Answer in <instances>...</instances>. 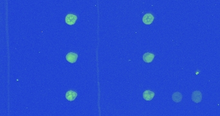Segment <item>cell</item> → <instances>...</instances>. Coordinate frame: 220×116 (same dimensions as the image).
Here are the masks:
<instances>
[{
  "mask_svg": "<svg viewBox=\"0 0 220 116\" xmlns=\"http://www.w3.org/2000/svg\"><path fill=\"white\" fill-rule=\"evenodd\" d=\"M202 99V94L200 91H195L192 94V100L195 103H199Z\"/></svg>",
  "mask_w": 220,
  "mask_h": 116,
  "instance_id": "cell-1",
  "label": "cell"
},
{
  "mask_svg": "<svg viewBox=\"0 0 220 116\" xmlns=\"http://www.w3.org/2000/svg\"><path fill=\"white\" fill-rule=\"evenodd\" d=\"M77 20V16L74 14H68L65 18V22L69 25H74Z\"/></svg>",
  "mask_w": 220,
  "mask_h": 116,
  "instance_id": "cell-2",
  "label": "cell"
},
{
  "mask_svg": "<svg viewBox=\"0 0 220 116\" xmlns=\"http://www.w3.org/2000/svg\"><path fill=\"white\" fill-rule=\"evenodd\" d=\"M78 58V55L74 53V52H70V53L68 54L66 56V59L67 60V61H68L69 63H74L76 61H77Z\"/></svg>",
  "mask_w": 220,
  "mask_h": 116,
  "instance_id": "cell-3",
  "label": "cell"
},
{
  "mask_svg": "<svg viewBox=\"0 0 220 116\" xmlns=\"http://www.w3.org/2000/svg\"><path fill=\"white\" fill-rule=\"evenodd\" d=\"M142 21L146 25H151L154 21V16L151 14H146L144 16Z\"/></svg>",
  "mask_w": 220,
  "mask_h": 116,
  "instance_id": "cell-4",
  "label": "cell"
},
{
  "mask_svg": "<svg viewBox=\"0 0 220 116\" xmlns=\"http://www.w3.org/2000/svg\"><path fill=\"white\" fill-rule=\"evenodd\" d=\"M77 96V94L76 92L73 90H69L66 92V98L69 101H73L76 99Z\"/></svg>",
  "mask_w": 220,
  "mask_h": 116,
  "instance_id": "cell-5",
  "label": "cell"
},
{
  "mask_svg": "<svg viewBox=\"0 0 220 116\" xmlns=\"http://www.w3.org/2000/svg\"><path fill=\"white\" fill-rule=\"evenodd\" d=\"M154 93L153 92H152L151 90H146L143 93V97L144 99L146 101H151L152 99L154 98Z\"/></svg>",
  "mask_w": 220,
  "mask_h": 116,
  "instance_id": "cell-6",
  "label": "cell"
},
{
  "mask_svg": "<svg viewBox=\"0 0 220 116\" xmlns=\"http://www.w3.org/2000/svg\"><path fill=\"white\" fill-rule=\"evenodd\" d=\"M154 58V55L150 52H147L143 55V60L146 63H151Z\"/></svg>",
  "mask_w": 220,
  "mask_h": 116,
  "instance_id": "cell-7",
  "label": "cell"
},
{
  "mask_svg": "<svg viewBox=\"0 0 220 116\" xmlns=\"http://www.w3.org/2000/svg\"><path fill=\"white\" fill-rule=\"evenodd\" d=\"M183 96L181 93L180 92H174V93L172 95V99L175 103H180L182 100Z\"/></svg>",
  "mask_w": 220,
  "mask_h": 116,
  "instance_id": "cell-8",
  "label": "cell"
}]
</instances>
